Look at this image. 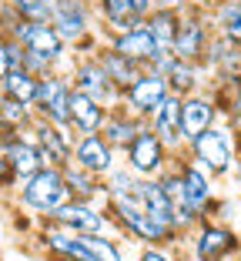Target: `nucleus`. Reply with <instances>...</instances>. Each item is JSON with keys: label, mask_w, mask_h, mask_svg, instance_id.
Returning a JSON list of instances; mask_svg holds the SVG:
<instances>
[{"label": "nucleus", "mask_w": 241, "mask_h": 261, "mask_svg": "<svg viewBox=\"0 0 241 261\" xmlns=\"http://www.w3.org/2000/svg\"><path fill=\"white\" fill-rule=\"evenodd\" d=\"M34 121H37V111L34 108H27L20 100H10V97L0 100V130H17V134H23V130H31Z\"/></svg>", "instance_id": "nucleus-29"}, {"label": "nucleus", "mask_w": 241, "mask_h": 261, "mask_svg": "<svg viewBox=\"0 0 241 261\" xmlns=\"http://www.w3.org/2000/svg\"><path fill=\"white\" fill-rule=\"evenodd\" d=\"M144 127H148V124L138 121L134 114H127L124 108H114V111L108 114V121H104V127H101V138L108 141V144L114 147L117 154H124L127 147L134 144V138H138Z\"/></svg>", "instance_id": "nucleus-22"}, {"label": "nucleus", "mask_w": 241, "mask_h": 261, "mask_svg": "<svg viewBox=\"0 0 241 261\" xmlns=\"http://www.w3.org/2000/svg\"><path fill=\"white\" fill-rule=\"evenodd\" d=\"M181 261H191V258H181Z\"/></svg>", "instance_id": "nucleus-41"}, {"label": "nucleus", "mask_w": 241, "mask_h": 261, "mask_svg": "<svg viewBox=\"0 0 241 261\" xmlns=\"http://www.w3.org/2000/svg\"><path fill=\"white\" fill-rule=\"evenodd\" d=\"M148 127L164 141V147L171 154L184 151V141H181V97L168 94V97L161 100V108L148 117Z\"/></svg>", "instance_id": "nucleus-18"}, {"label": "nucleus", "mask_w": 241, "mask_h": 261, "mask_svg": "<svg viewBox=\"0 0 241 261\" xmlns=\"http://www.w3.org/2000/svg\"><path fill=\"white\" fill-rule=\"evenodd\" d=\"M164 81H168V91H171L174 97H188V94H195V91H204V87H211V77L204 74L201 64L178 61V57H174L171 70L164 74Z\"/></svg>", "instance_id": "nucleus-24"}, {"label": "nucleus", "mask_w": 241, "mask_h": 261, "mask_svg": "<svg viewBox=\"0 0 241 261\" xmlns=\"http://www.w3.org/2000/svg\"><path fill=\"white\" fill-rule=\"evenodd\" d=\"M154 7H161V10H188L191 0H154Z\"/></svg>", "instance_id": "nucleus-35"}, {"label": "nucleus", "mask_w": 241, "mask_h": 261, "mask_svg": "<svg viewBox=\"0 0 241 261\" xmlns=\"http://www.w3.org/2000/svg\"><path fill=\"white\" fill-rule=\"evenodd\" d=\"M121 161H124L138 177H161L164 171L171 168L174 154L164 147V141L157 138L154 130L144 127L138 138H134V144L127 147L124 154H121Z\"/></svg>", "instance_id": "nucleus-10"}, {"label": "nucleus", "mask_w": 241, "mask_h": 261, "mask_svg": "<svg viewBox=\"0 0 241 261\" xmlns=\"http://www.w3.org/2000/svg\"><path fill=\"white\" fill-rule=\"evenodd\" d=\"M168 94H171L168 91V81H164L161 74H154V70H144V74L121 94V108H124L127 114H134L138 121L148 124V117L161 108V100L168 97Z\"/></svg>", "instance_id": "nucleus-13"}, {"label": "nucleus", "mask_w": 241, "mask_h": 261, "mask_svg": "<svg viewBox=\"0 0 241 261\" xmlns=\"http://www.w3.org/2000/svg\"><path fill=\"white\" fill-rule=\"evenodd\" d=\"M94 10H97V23H101V34L111 37V34L131 31V27H141V17L134 14L131 0H94Z\"/></svg>", "instance_id": "nucleus-21"}, {"label": "nucleus", "mask_w": 241, "mask_h": 261, "mask_svg": "<svg viewBox=\"0 0 241 261\" xmlns=\"http://www.w3.org/2000/svg\"><path fill=\"white\" fill-rule=\"evenodd\" d=\"M191 261H231L241 254V234L218 218H201L191 234H184Z\"/></svg>", "instance_id": "nucleus-5"}, {"label": "nucleus", "mask_w": 241, "mask_h": 261, "mask_svg": "<svg viewBox=\"0 0 241 261\" xmlns=\"http://www.w3.org/2000/svg\"><path fill=\"white\" fill-rule=\"evenodd\" d=\"M37 94H40V77H34L31 70H23V67L7 70V77H4V97L34 108L37 104Z\"/></svg>", "instance_id": "nucleus-28"}, {"label": "nucleus", "mask_w": 241, "mask_h": 261, "mask_svg": "<svg viewBox=\"0 0 241 261\" xmlns=\"http://www.w3.org/2000/svg\"><path fill=\"white\" fill-rule=\"evenodd\" d=\"M178 23H181V10H161V7H154L148 14L144 27H148L151 37H154L157 54H171L174 37H178Z\"/></svg>", "instance_id": "nucleus-27"}, {"label": "nucleus", "mask_w": 241, "mask_h": 261, "mask_svg": "<svg viewBox=\"0 0 241 261\" xmlns=\"http://www.w3.org/2000/svg\"><path fill=\"white\" fill-rule=\"evenodd\" d=\"M47 224L77 231V234H117L104 201H74L70 198L67 204H61L54 215L47 218Z\"/></svg>", "instance_id": "nucleus-6"}, {"label": "nucleus", "mask_w": 241, "mask_h": 261, "mask_svg": "<svg viewBox=\"0 0 241 261\" xmlns=\"http://www.w3.org/2000/svg\"><path fill=\"white\" fill-rule=\"evenodd\" d=\"M0 261H4V258H0Z\"/></svg>", "instance_id": "nucleus-43"}, {"label": "nucleus", "mask_w": 241, "mask_h": 261, "mask_svg": "<svg viewBox=\"0 0 241 261\" xmlns=\"http://www.w3.org/2000/svg\"><path fill=\"white\" fill-rule=\"evenodd\" d=\"M0 100H4V77H0Z\"/></svg>", "instance_id": "nucleus-39"}, {"label": "nucleus", "mask_w": 241, "mask_h": 261, "mask_svg": "<svg viewBox=\"0 0 241 261\" xmlns=\"http://www.w3.org/2000/svg\"><path fill=\"white\" fill-rule=\"evenodd\" d=\"M134 261H181L171 245H144Z\"/></svg>", "instance_id": "nucleus-32"}, {"label": "nucleus", "mask_w": 241, "mask_h": 261, "mask_svg": "<svg viewBox=\"0 0 241 261\" xmlns=\"http://www.w3.org/2000/svg\"><path fill=\"white\" fill-rule=\"evenodd\" d=\"M184 154L195 164H201L215 181L218 177H228L241 161V144L234 138V130L228 121H218L215 127H208L201 138H195L191 144L184 147Z\"/></svg>", "instance_id": "nucleus-3"}, {"label": "nucleus", "mask_w": 241, "mask_h": 261, "mask_svg": "<svg viewBox=\"0 0 241 261\" xmlns=\"http://www.w3.org/2000/svg\"><path fill=\"white\" fill-rule=\"evenodd\" d=\"M134 4V14L141 17V20H148V14L154 10V0H131Z\"/></svg>", "instance_id": "nucleus-36"}, {"label": "nucleus", "mask_w": 241, "mask_h": 261, "mask_svg": "<svg viewBox=\"0 0 241 261\" xmlns=\"http://www.w3.org/2000/svg\"><path fill=\"white\" fill-rule=\"evenodd\" d=\"M238 84H241V70H238Z\"/></svg>", "instance_id": "nucleus-40"}, {"label": "nucleus", "mask_w": 241, "mask_h": 261, "mask_svg": "<svg viewBox=\"0 0 241 261\" xmlns=\"http://www.w3.org/2000/svg\"><path fill=\"white\" fill-rule=\"evenodd\" d=\"M50 27L61 34V40L74 54H94L104 40L94 0H54Z\"/></svg>", "instance_id": "nucleus-1"}, {"label": "nucleus", "mask_w": 241, "mask_h": 261, "mask_svg": "<svg viewBox=\"0 0 241 261\" xmlns=\"http://www.w3.org/2000/svg\"><path fill=\"white\" fill-rule=\"evenodd\" d=\"M94 57H97V64H101L104 70H108V77L111 81H114V87L121 94L127 91V87L134 84V81H138L141 74H144V67H141V64H134V61H127L124 54H117L114 47H108L101 40V47H97V50H94Z\"/></svg>", "instance_id": "nucleus-23"}, {"label": "nucleus", "mask_w": 241, "mask_h": 261, "mask_svg": "<svg viewBox=\"0 0 241 261\" xmlns=\"http://www.w3.org/2000/svg\"><path fill=\"white\" fill-rule=\"evenodd\" d=\"M174 168H178V174H181V188H184L188 207H195L201 218H215L218 215L221 201L215 198V177H211L201 164L191 161L184 151L174 154Z\"/></svg>", "instance_id": "nucleus-9"}, {"label": "nucleus", "mask_w": 241, "mask_h": 261, "mask_svg": "<svg viewBox=\"0 0 241 261\" xmlns=\"http://www.w3.org/2000/svg\"><path fill=\"white\" fill-rule=\"evenodd\" d=\"M31 138H34V144L40 147V154H44V161L50 164V168H64V164L74 158V141H77V134L70 127H57V124L37 117V121L31 124Z\"/></svg>", "instance_id": "nucleus-15"}, {"label": "nucleus", "mask_w": 241, "mask_h": 261, "mask_svg": "<svg viewBox=\"0 0 241 261\" xmlns=\"http://www.w3.org/2000/svg\"><path fill=\"white\" fill-rule=\"evenodd\" d=\"M104 44L114 47L117 54H124L127 61L141 64L144 70L151 67V61H154V54H157V44H154V37H151V31L144 23H141V27H131V31L111 34V37H104Z\"/></svg>", "instance_id": "nucleus-17"}, {"label": "nucleus", "mask_w": 241, "mask_h": 261, "mask_svg": "<svg viewBox=\"0 0 241 261\" xmlns=\"http://www.w3.org/2000/svg\"><path fill=\"white\" fill-rule=\"evenodd\" d=\"M7 70H14V64H10V37L0 34V77H7Z\"/></svg>", "instance_id": "nucleus-34"}, {"label": "nucleus", "mask_w": 241, "mask_h": 261, "mask_svg": "<svg viewBox=\"0 0 241 261\" xmlns=\"http://www.w3.org/2000/svg\"><path fill=\"white\" fill-rule=\"evenodd\" d=\"M70 94H74V84H70L67 74L40 77V94L37 104H34L37 117L57 124V127H70Z\"/></svg>", "instance_id": "nucleus-12"}, {"label": "nucleus", "mask_w": 241, "mask_h": 261, "mask_svg": "<svg viewBox=\"0 0 241 261\" xmlns=\"http://www.w3.org/2000/svg\"><path fill=\"white\" fill-rule=\"evenodd\" d=\"M14 194H17V204H20L27 215L40 218V221H47L57 207L70 201V191H67V185H64L61 168H50V164L40 168L31 181H23Z\"/></svg>", "instance_id": "nucleus-4"}, {"label": "nucleus", "mask_w": 241, "mask_h": 261, "mask_svg": "<svg viewBox=\"0 0 241 261\" xmlns=\"http://www.w3.org/2000/svg\"><path fill=\"white\" fill-rule=\"evenodd\" d=\"M218 121H225V117L218 111V100H215L211 87L181 97V141H184V147L195 138H201L208 127H215Z\"/></svg>", "instance_id": "nucleus-11"}, {"label": "nucleus", "mask_w": 241, "mask_h": 261, "mask_svg": "<svg viewBox=\"0 0 241 261\" xmlns=\"http://www.w3.org/2000/svg\"><path fill=\"white\" fill-rule=\"evenodd\" d=\"M138 201L144 204V211H148L161 228H168V231L178 234V228H174V204H171V198L164 194V188H161L157 177H141L138 181Z\"/></svg>", "instance_id": "nucleus-19"}, {"label": "nucleus", "mask_w": 241, "mask_h": 261, "mask_svg": "<svg viewBox=\"0 0 241 261\" xmlns=\"http://www.w3.org/2000/svg\"><path fill=\"white\" fill-rule=\"evenodd\" d=\"M70 161L104 181V177L121 164V154H117L101 134H81V138L74 141V158H70Z\"/></svg>", "instance_id": "nucleus-16"}, {"label": "nucleus", "mask_w": 241, "mask_h": 261, "mask_svg": "<svg viewBox=\"0 0 241 261\" xmlns=\"http://www.w3.org/2000/svg\"><path fill=\"white\" fill-rule=\"evenodd\" d=\"M61 174H64V185H67V191H70L74 201H104V181L97 174L77 168L74 161L64 164Z\"/></svg>", "instance_id": "nucleus-25"}, {"label": "nucleus", "mask_w": 241, "mask_h": 261, "mask_svg": "<svg viewBox=\"0 0 241 261\" xmlns=\"http://www.w3.org/2000/svg\"><path fill=\"white\" fill-rule=\"evenodd\" d=\"M10 191H17V174H14V164H10L4 144H0V194H10Z\"/></svg>", "instance_id": "nucleus-33"}, {"label": "nucleus", "mask_w": 241, "mask_h": 261, "mask_svg": "<svg viewBox=\"0 0 241 261\" xmlns=\"http://www.w3.org/2000/svg\"><path fill=\"white\" fill-rule=\"evenodd\" d=\"M221 0H191V7H201V10H211V7H218Z\"/></svg>", "instance_id": "nucleus-38"}, {"label": "nucleus", "mask_w": 241, "mask_h": 261, "mask_svg": "<svg viewBox=\"0 0 241 261\" xmlns=\"http://www.w3.org/2000/svg\"><path fill=\"white\" fill-rule=\"evenodd\" d=\"M0 144H4L10 164H14L17 188H20L23 181H31L40 168H47L40 147L34 144V138H31V130H23V134H17V130H0Z\"/></svg>", "instance_id": "nucleus-14"}, {"label": "nucleus", "mask_w": 241, "mask_h": 261, "mask_svg": "<svg viewBox=\"0 0 241 261\" xmlns=\"http://www.w3.org/2000/svg\"><path fill=\"white\" fill-rule=\"evenodd\" d=\"M67 77H70V84H74V91L94 97L108 111L121 108V91L114 87V81L108 77V70L97 64L94 54H74V67H70Z\"/></svg>", "instance_id": "nucleus-8"}, {"label": "nucleus", "mask_w": 241, "mask_h": 261, "mask_svg": "<svg viewBox=\"0 0 241 261\" xmlns=\"http://www.w3.org/2000/svg\"><path fill=\"white\" fill-rule=\"evenodd\" d=\"M111 111L104 108V104H97L94 97H87V94L74 91L70 94V130L74 134H101L104 121H108Z\"/></svg>", "instance_id": "nucleus-20"}, {"label": "nucleus", "mask_w": 241, "mask_h": 261, "mask_svg": "<svg viewBox=\"0 0 241 261\" xmlns=\"http://www.w3.org/2000/svg\"><path fill=\"white\" fill-rule=\"evenodd\" d=\"M208 14H211L215 34L241 50V0H221L218 7H211Z\"/></svg>", "instance_id": "nucleus-26"}, {"label": "nucleus", "mask_w": 241, "mask_h": 261, "mask_svg": "<svg viewBox=\"0 0 241 261\" xmlns=\"http://www.w3.org/2000/svg\"><path fill=\"white\" fill-rule=\"evenodd\" d=\"M138 181L141 177L134 174L131 168H127L124 161L117 164L114 171H111L108 177H104V201L111 198H127V194H138Z\"/></svg>", "instance_id": "nucleus-30"}, {"label": "nucleus", "mask_w": 241, "mask_h": 261, "mask_svg": "<svg viewBox=\"0 0 241 261\" xmlns=\"http://www.w3.org/2000/svg\"><path fill=\"white\" fill-rule=\"evenodd\" d=\"M215 37V27H211V14L201 7H188L181 10V23H178V37H174L171 54L178 61H191L201 64L208 54V44Z\"/></svg>", "instance_id": "nucleus-7"}, {"label": "nucleus", "mask_w": 241, "mask_h": 261, "mask_svg": "<svg viewBox=\"0 0 241 261\" xmlns=\"http://www.w3.org/2000/svg\"><path fill=\"white\" fill-rule=\"evenodd\" d=\"M0 4H4V0H0Z\"/></svg>", "instance_id": "nucleus-42"}, {"label": "nucleus", "mask_w": 241, "mask_h": 261, "mask_svg": "<svg viewBox=\"0 0 241 261\" xmlns=\"http://www.w3.org/2000/svg\"><path fill=\"white\" fill-rule=\"evenodd\" d=\"M104 207H108L117 234H121V238H131L134 245H141V248L144 245H171V248H178L181 245V238L174 234V231L161 228V224L144 211V204L138 201V194L111 198V201H104Z\"/></svg>", "instance_id": "nucleus-2"}, {"label": "nucleus", "mask_w": 241, "mask_h": 261, "mask_svg": "<svg viewBox=\"0 0 241 261\" xmlns=\"http://www.w3.org/2000/svg\"><path fill=\"white\" fill-rule=\"evenodd\" d=\"M228 124H231L234 138H238V144H241V111H238V114H231V117H228Z\"/></svg>", "instance_id": "nucleus-37"}, {"label": "nucleus", "mask_w": 241, "mask_h": 261, "mask_svg": "<svg viewBox=\"0 0 241 261\" xmlns=\"http://www.w3.org/2000/svg\"><path fill=\"white\" fill-rule=\"evenodd\" d=\"M10 10L23 20L34 23H50V10H54V0H7Z\"/></svg>", "instance_id": "nucleus-31"}]
</instances>
